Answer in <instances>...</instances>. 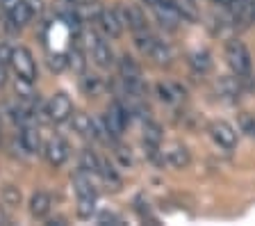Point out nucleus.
I'll list each match as a JSON object with an SVG mask.
<instances>
[{
    "instance_id": "obj_1",
    "label": "nucleus",
    "mask_w": 255,
    "mask_h": 226,
    "mask_svg": "<svg viewBox=\"0 0 255 226\" xmlns=\"http://www.w3.org/2000/svg\"><path fill=\"white\" fill-rule=\"evenodd\" d=\"M226 62H228L230 71H233L244 85L253 78V62H251V53L244 46V41L230 39V41L226 43Z\"/></svg>"
},
{
    "instance_id": "obj_2",
    "label": "nucleus",
    "mask_w": 255,
    "mask_h": 226,
    "mask_svg": "<svg viewBox=\"0 0 255 226\" xmlns=\"http://www.w3.org/2000/svg\"><path fill=\"white\" fill-rule=\"evenodd\" d=\"M137 48L141 50L143 55L148 59H153L155 64L159 66H169L171 59H173V55H171V48L166 46L164 41H159L157 37H153V34H139L137 37Z\"/></svg>"
},
{
    "instance_id": "obj_3",
    "label": "nucleus",
    "mask_w": 255,
    "mask_h": 226,
    "mask_svg": "<svg viewBox=\"0 0 255 226\" xmlns=\"http://www.w3.org/2000/svg\"><path fill=\"white\" fill-rule=\"evenodd\" d=\"M105 124H107V128H110V133H112V137L114 140H119L123 135V130H126V126H128V121H130V110H128V105H123L121 101H114L107 108V112H105Z\"/></svg>"
},
{
    "instance_id": "obj_4",
    "label": "nucleus",
    "mask_w": 255,
    "mask_h": 226,
    "mask_svg": "<svg viewBox=\"0 0 255 226\" xmlns=\"http://www.w3.org/2000/svg\"><path fill=\"white\" fill-rule=\"evenodd\" d=\"M9 64L18 78H25V80H32V82L37 80V62H34V57H32V53L27 48H23V46L14 48Z\"/></svg>"
},
{
    "instance_id": "obj_5",
    "label": "nucleus",
    "mask_w": 255,
    "mask_h": 226,
    "mask_svg": "<svg viewBox=\"0 0 255 226\" xmlns=\"http://www.w3.org/2000/svg\"><path fill=\"white\" fill-rule=\"evenodd\" d=\"M153 11H155V16H157L159 25L166 27V30H175V27L185 21L173 0H159V2H155Z\"/></svg>"
},
{
    "instance_id": "obj_6",
    "label": "nucleus",
    "mask_w": 255,
    "mask_h": 226,
    "mask_svg": "<svg viewBox=\"0 0 255 226\" xmlns=\"http://www.w3.org/2000/svg\"><path fill=\"white\" fill-rule=\"evenodd\" d=\"M98 23H101V30L107 34V37L112 39H119L123 34V27H126V23H123L121 14H119V7H114V9H103L101 14H98Z\"/></svg>"
},
{
    "instance_id": "obj_7",
    "label": "nucleus",
    "mask_w": 255,
    "mask_h": 226,
    "mask_svg": "<svg viewBox=\"0 0 255 226\" xmlns=\"http://www.w3.org/2000/svg\"><path fill=\"white\" fill-rule=\"evenodd\" d=\"M48 112H50L53 124H62V121L71 119V114H73V103H71V98L64 92H57L48 101Z\"/></svg>"
},
{
    "instance_id": "obj_8",
    "label": "nucleus",
    "mask_w": 255,
    "mask_h": 226,
    "mask_svg": "<svg viewBox=\"0 0 255 226\" xmlns=\"http://www.w3.org/2000/svg\"><path fill=\"white\" fill-rule=\"evenodd\" d=\"M210 135H212L214 144L223 146V149H235L237 146V130L228 121H212L210 124Z\"/></svg>"
},
{
    "instance_id": "obj_9",
    "label": "nucleus",
    "mask_w": 255,
    "mask_h": 226,
    "mask_svg": "<svg viewBox=\"0 0 255 226\" xmlns=\"http://www.w3.org/2000/svg\"><path fill=\"white\" fill-rule=\"evenodd\" d=\"M164 158H166V165H171V167H175V169H185V167H189V162H191L189 149H187L185 144H180V142H171V144H166L164 146Z\"/></svg>"
},
{
    "instance_id": "obj_10",
    "label": "nucleus",
    "mask_w": 255,
    "mask_h": 226,
    "mask_svg": "<svg viewBox=\"0 0 255 226\" xmlns=\"http://www.w3.org/2000/svg\"><path fill=\"white\" fill-rule=\"evenodd\" d=\"M217 92H219V96H223L226 101L235 103V101H239L242 92H244V82L239 80L235 73L233 75H221L219 82H217Z\"/></svg>"
},
{
    "instance_id": "obj_11",
    "label": "nucleus",
    "mask_w": 255,
    "mask_h": 226,
    "mask_svg": "<svg viewBox=\"0 0 255 226\" xmlns=\"http://www.w3.org/2000/svg\"><path fill=\"white\" fill-rule=\"evenodd\" d=\"M46 160L53 165V167H62L64 162H66V158H69V144L62 140V137H50V140L46 142Z\"/></svg>"
},
{
    "instance_id": "obj_12",
    "label": "nucleus",
    "mask_w": 255,
    "mask_h": 226,
    "mask_svg": "<svg viewBox=\"0 0 255 226\" xmlns=\"http://www.w3.org/2000/svg\"><path fill=\"white\" fill-rule=\"evenodd\" d=\"M123 11H126V27L128 30H132L134 37H139V34H148V21H146L143 11L139 9L137 5L123 7Z\"/></svg>"
},
{
    "instance_id": "obj_13",
    "label": "nucleus",
    "mask_w": 255,
    "mask_h": 226,
    "mask_svg": "<svg viewBox=\"0 0 255 226\" xmlns=\"http://www.w3.org/2000/svg\"><path fill=\"white\" fill-rule=\"evenodd\" d=\"M98 176H101V181L107 185V190H114V192H119L121 190V176L117 174V169H114V165H110L107 160H101V165H98Z\"/></svg>"
},
{
    "instance_id": "obj_14",
    "label": "nucleus",
    "mask_w": 255,
    "mask_h": 226,
    "mask_svg": "<svg viewBox=\"0 0 255 226\" xmlns=\"http://www.w3.org/2000/svg\"><path fill=\"white\" fill-rule=\"evenodd\" d=\"M91 59H94L101 69H110V66L114 64V55H112L110 43H105V41L98 39V41L94 43V48H91Z\"/></svg>"
},
{
    "instance_id": "obj_15",
    "label": "nucleus",
    "mask_w": 255,
    "mask_h": 226,
    "mask_svg": "<svg viewBox=\"0 0 255 226\" xmlns=\"http://www.w3.org/2000/svg\"><path fill=\"white\" fill-rule=\"evenodd\" d=\"M21 146L27 153H39V151H41V135H39V128H34V126H23Z\"/></svg>"
},
{
    "instance_id": "obj_16",
    "label": "nucleus",
    "mask_w": 255,
    "mask_h": 226,
    "mask_svg": "<svg viewBox=\"0 0 255 226\" xmlns=\"http://www.w3.org/2000/svg\"><path fill=\"white\" fill-rule=\"evenodd\" d=\"M50 206H53V201H50V194L46 192H34L30 197V213L37 220H41V217H46L50 213Z\"/></svg>"
},
{
    "instance_id": "obj_17",
    "label": "nucleus",
    "mask_w": 255,
    "mask_h": 226,
    "mask_svg": "<svg viewBox=\"0 0 255 226\" xmlns=\"http://www.w3.org/2000/svg\"><path fill=\"white\" fill-rule=\"evenodd\" d=\"M119 71H121L123 80H141V66H139L137 59H132L130 55H121V59H119Z\"/></svg>"
},
{
    "instance_id": "obj_18",
    "label": "nucleus",
    "mask_w": 255,
    "mask_h": 226,
    "mask_svg": "<svg viewBox=\"0 0 255 226\" xmlns=\"http://www.w3.org/2000/svg\"><path fill=\"white\" fill-rule=\"evenodd\" d=\"M71 126L78 135L82 137H94V119L85 112H73L71 114Z\"/></svg>"
},
{
    "instance_id": "obj_19",
    "label": "nucleus",
    "mask_w": 255,
    "mask_h": 226,
    "mask_svg": "<svg viewBox=\"0 0 255 226\" xmlns=\"http://www.w3.org/2000/svg\"><path fill=\"white\" fill-rule=\"evenodd\" d=\"M7 16H9V23H14V27H23V25L30 23L32 11H30V7H27L25 0H21L18 5H14L9 11H7Z\"/></svg>"
},
{
    "instance_id": "obj_20",
    "label": "nucleus",
    "mask_w": 255,
    "mask_h": 226,
    "mask_svg": "<svg viewBox=\"0 0 255 226\" xmlns=\"http://www.w3.org/2000/svg\"><path fill=\"white\" fill-rule=\"evenodd\" d=\"M162 137H164V135H162L159 124L146 119V121H143V144L146 146H162Z\"/></svg>"
},
{
    "instance_id": "obj_21",
    "label": "nucleus",
    "mask_w": 255,
    "mask_h": 226,
    "mask_svg": "<svg viewBox=\"0 0 255 226\" xmlns=\"http://www.w3.org/2000/svg\"><path fill=\"white\" fill-rule=\"evenodd\" d=\"M157 96L164 103H175L185 98V89H180V85H171V82H159L157 85Z\"/></svg>"
},
{
    "instance_id": "obj_22",
    "label": "nucleus",
    "mask_w": 255,
    "mask_h": 226,
    "mask_svg": "<svg viewBox=\"0 0 255 226\" xmlns=\"http://www.w3.org/2000/svg\"><path fill=\"white\" fill-rule=\"evenodd\" d=\"M80 89L87 94V96H98V94L105 89V85H103V80L98 78V75H85L82 73V78H80Z\"/></svg>"
},
{
    "instance_id": "obj_23",
    "label": "nucleus",
    "mask_w": 255,
    "mask_h": 226,
    "mask_svg": "<svg viewBox=\"0 0 255 226\" xmlns=\"http://www.w3.org/2000/svg\"><path fill=\"white\" fill-rule=\"evenodd\" d=\"M189 64L196 73H207V71L212 69V59H210L207 50H196V53L189 55Z\"/></svg>"
},
{
    "instance_id": "obj_24",
    "label": "nucleus",
    "mask_w": 255,
    "mask_h": 226,
    "mask_svg": "<svg viewBox=\"0 0 255 226\" xmlns=\"http://www.w3.org/2000/svg\"><path fill=\"white\" fill-rule=\"evenodd\" d=\"M98 165H101V158L96 156L94 151L85 149L82 153H80V167L85 169V172L94 174V176H98Z\"/></svg>"
},
{
    "instance_id": "obj_25",
    "label": "nucleus",
    "mask_w": 255,
    "mask_h": 226,
    "mask_svg": "<svg viewBox=\"0 0 255 226\" xmlns=\"http://www.w3.org/2000/svg\"><path fill=\"white\" fill-rule=\"evenodd\" d=\"M66 57H69V66L73 69V73H78V75L85 73V69H87V59H85V53H82V50H80L78 46H75V48L71 50V53L66 55Z\"/></svg>"
},
{
    "instance_id": "obj_26",
    "label": "nucleus",
    "mask_w": 255,
    "mask_h": 226,
    "mask_svg": "<svg viewBox=\"0 0 255 226\" xmlns=\"http://www.w3.org/2000/svg\"><path fill=\"white\" fill-rule=\"evenodd\" d=\"M237 124H239V130H242V133L249 135L251 140H255V114L242 112L237 119Z\"/></svg>"
},
{
    "instance_id": "obj_27",
    "label": "nucleus",
    "mask_w": 255,
    "mask_h": 226,
    "mask_svg": "<svg viewBox=\"0 0 255 226\" xmlns=\"http://www.w3.org/2000/svg\"><path fill=\"white\" fill-rule=\"evenodd\" d=\"M96 210V199L94 197H78V215L82 220H89Z\"/></svg>"
},
{
    "instance_id": "obj_28",
    "label": "nucleus",
    "mask_w": 255,
    "mask_h": 226,
    "mask_svg": "<svg viewBox=\"0 0 255 226\" xmlns=\"http://www.w3.org/2000/svg\"><path fill=\"white\" fill-rule=\"evenodd\" d=\"M2 201H5V206H11V208L18 206L21 204V190L11 183L5 185V188H2Z\"/></svg>"
},
{
    "instance_id": "obj_29",
    "label": "nucleus",
    "mask_w": 255,
    "mask_h": 226,
    "mask_svg": "<svg viewBox=\"0 0 255 226\" xmlns=\"http://www.w3.org/2000/svg\"><path fill=\"white\" fill-rule=\"evenodd\" d=\"M48 66H50V71H55V73H59V71H64L66 66H69V57L64 53H55L48 57Z\"/></svg>"
},
{
    "instance_id": "obj_30",
    "label": "nucleus",
    "mask_w": 255,
    "mask_h": 226,
    "mask_svg": "<svg viewBox=\"0 0 255 226\" xmlns=\"http://www.w3.org/2000/svg\"><path fill=\"white\" fill-rule=\"evenodd\" d=\"M117 158H119V162H121L123 167H132V156H130V149H126V146H121V144H117Z\"/></svg>"
},
{
    "instance_id": "obj_31",
    "label": "nucleus",
    "mask_w": 255,
    "mask_h": 226,
    "mask_svg": "<svg viewBox=\"0 0 255 226\" xmlns=\"http://www.w3.org/2000/svg\"><path fill=\"white\" fill-rule=\"evenodd\" d=\"M11 53H14V48H11L9 43H0V64H9Z\"/></svg>"
},
{
    "instance_id": "obj_32",
    "label": "nucleus",
    "mask_w": 255,
    "mask_h": 226,
    "mask_svg": "<svg viewBox=\"0 0 255 226\" xmlns=\"http://www.w3.org/2000/svg\"><path fill=\"white\" fill-rule=\"evenodd\" d=\"M98 220H101L103 224H107V222H110V224H121V220H119L117 215H112V213H101V217H98Z\"/></svg>"
},
{
    "instance_id": "obj_33",
    "label": "nucleus",
    "mask_w": 255,
    "mask_h": 226,
    "mask_svg": "<svg viewBox=\"0 0 255 226\" xmlns=\"http://www.w3.org/2000/svg\"><path fill=\"white\" fill-rule=\"evenodd\" d=\"M25 2H27V7H30L32 14H34V11H41V7H43L41 0H25Z\"/></svg>"
},
{
    "instance_id": "obj_34",
    "label": "nucleus",
    "mask_w": 255,
    "mask_h": 226,
    "mask_svg": "<svg viewBox=\"0 0 255 226\" xmlns=\"http://www.w3.org/2000/svg\"><path fill=\"white\" fill-rule=\"evenodd\" d=\"M0 2H2V5H0V7H2V9H5V11H9L11 7H14V5H18L21 0H0Z\"/></svg>"
},
{
    "instance_id": "obj_35",
    "label": "nucleus",
    "mask_w": 255,
    "mask_h": 226,
    "mask_svg": "<svg viewBox=\"0 0 255 226\" xmlns=\"http://www.w3.org/2000/svg\"><path fill=\"white\" fill-rule=\"evenodd\" d=\"M5 66L7 64H0V87L7 82V69H5Z\"/></svg>"
},
{
    "instance_id": "obj_36",
    "label": "nucleus",
    "mask_w": 255,
    "mask_h": 226,
    "mask_svg": "<svg viewBox=\"0 0 255 226\" xmlns=\"http://www.w3.org/2000/svg\"><path fill=\"white\" fill-rule=\"evenodd\" d=\"M0 224H7V215L2 213V208H0Z\"/></svg>"
},
{
    "instance_id": "obj_37",
    "label": "nucleus",
    "mask_w": 255,
    "mask_h": 226,
    "mask_svg": "<svg viewBox=\"0 0 255 226\" xmlns=\"http://www.w3.org/2000/svg\"><path fill=\"white\" fill-rule=\"evenodd\" d=\"M143 2H146V5H150V7H153L155 2H159V0H143Z\"/></svg>"
},
{
    "instance_id": "obj_38",
    "label": "nucleus",
    "mask_w": 255,
    "mask_h": 226,
    "mask_svg": "<svg viewBox=\"0 0 255 226\" xmlns=\"http://www.w3.org/2000/svg\"><path fill=\"white\" fill-rule=\"evenodd\" d=\"M0 142H2V135H0Z\"/></svg>"
},
{
    "instance_id": "obj_39",
    "label": "nucleus",
    "mask_w": 255,
    "mask_h": 226,
    "mask_svg": "<svg viewBox=\"0 0 255 226\" xmlns=\"http://www.w3.org/2000/svg\"><path fill=\"white\" fill-rule=\"evenodd\" d=\"M69 2H75V0H69Z\"/></svg>"
}]
</instances>
